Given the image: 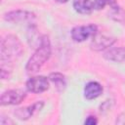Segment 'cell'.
<instances>
[{
  "instance_id": "cell-1",
  "label": "cell",
  "mask_w": 125,
  "mask_h": 125,
  "mask_svg": "<svg viewBox=\"0 0 125 125\" xmlns=\"http://www.w3.org/2000/svg\"><path fill=\"white\" fill-rule=\"evenodd\" d=\"M51 54H52V48H51L50 39L47 35H42L37 49L26 62L25 70L28 73L37 72L50 59Z\"/></svg>"
},
{
  "instance_id": "cell-2",
  "label": "cell",
  "mask_w": 125,
  "mask_h": 125,
  "mask_svg": "<svg viewBox=\"0 0 125 125\" xmlns=\"http://www.w3.org/2000/svg\"><path fill=\"white\" fill-rule=\"evenodd\" d=\"M23 53V47L20 39L13 35L8 34L1 39L0 43V60L1 62H12L21 57Z\"/></svg>"
},
{
  "instance_id": "cell-3",
  "label": "cell",
  "mask_w": 125,
  "mask_h": 125,
  "mask_svg": "<svg viewBox=\"0 0 125 125\" xmlns=\"http://www.w3.org/2000/svg\"><path fill=\"white\" fill-rule=\"evenodd\" d=\"M4 20L13 23H28L29 25H34L36 21V16L34 13L25 10H14L4 14Z\"/></svg>"
},
{
  "instance_id": "cell-4",
  "label": "cell",
  "mask_w": 125,
  "mask_h": 125,
  "mask_svg": "<svg viewBox=\"0 0 125 125\" xmlns=\"http://www.w3.org/2000/svg\"><path fill=\"white\" fill-rule=\"evenodd\" d=\"M98 33V27L95 24L78 25L71 29L70 35L75 42H83Z\"/></svg>"
},
{
  "instance_id": "cell-5",
  "label": "cell",
  "mask_w": 125,
  "mask_h": 125,
  "mask_svg": "<svg viewBox=\"0 0 125 125\" xmlns=\"http://www.w3.org/2000/svg\"><path fill=\"white\" fill-rule=\"evenodd\" d=\"M26 97V93L21 89H12L2 93L0 97L1 105H14L21 104Z\"/></svg>"
},
{
  "instance_id": "cell-6",
  "label": "cell",
  "mask_w": 125,
  "mask_h": 125,
  "mask_svg": "<svg viewBox=\"0 0 125 125\" xmlns=\"http://www.w3.org/2000/svg\"><path fill=\"white\" fill-rule=\"evenodd\" d=\"M26 90L34 94H40L49 89V78L42 75L32 76L25 83Z\"/></svg>"
},
{
  "instance_id": "cell-7",
  "label": "cell",
  "mask_w": 125,
  "mask_h": 125,
  "mask_svg": "<svg viewBox=\"0 0 125 125\" xmlns=\"http://www.w3.org/2000/svg\"><path fill=\"white\" fill-rule=\"evenodd\" d=\"M116 39L114 37L105 35V34H100L97 33L95 36L92 37L91 42V49L94 51H104L109 47H111L115 43Z\"/></svg>"
},
{
  "instance_id": "cell-8",
  "label": "cell",
  "mask_w": 125,
  "mask_h": 125,
  "mask_svg": "<svg viewBox=\"0 0 125 125\" xmlns=\"http://www.w3.org/2000/svg\"><path fill=\"white\" fill-rule=\"evenodd\" d=\"M44 106L43 101H38L35 102L34 104L24 106V107H20L15 110V115L18 119L20 120H28L30 117H32L36 112L40 111Z\"/></svg>"
},
{
  "instance_id": "cell-9",
  "label": "cell",
  "mask_w": 125,
  "mask_h": 125,
  "mask_svg": "<svg viewBox=\"0 0 125 125\" xmlns=\"http://www.w3.org/2000/svg\"><path fill=\"white\" fill-rule=\"evenodd\" d=\"M84 97L87 100H94L103 93V86L97 81H90L84 87Z\"/></svg>"
},
{
  "instance_id": "cell-10",
  "label": "cell",
  "mask_w": 125,
  "mask_h": 125,
  "mask_svg": "<svg viewBox=\"0 0 125 125\" xmlns=\"http://www.w3.org/2000/svg\"><path fill=\"white\" fill-rule=\"evenodd\" d=\"M108 17L117 22H124L125 21V11L117 4L115 0H112L109 4V12Z\"/></svg>"
},
{
  "instance_id": "cell-11",
  "label": "cell",
  "mask_w": 125,
  "mask_h": 125,
  "mask_svg": "<svg viewBox=\"0 0 125 125\" xmlns=\"http://www.w3.org/2000/svg\"><path fill=\"white\" fill-rule=\"evenodd\" d=\"M104 57L111 62H125V48L118 47V48H112L107 50Z\"/></svg>"
},
{
  "instance_id": "cell-12",
  "label": "cell",
  "mask_w": 125,
  "mask_h": 125,
  "mask_svg": "<svg viewBox=\"0 0 125 125\" xmlns=\"http://www.w3.org/2000/svg\"><path fill=\"white\" fill-rule=\"evenodd\" d=\"M72 5L74 10L82 15L90 14L94 10V4L92 0H73Z\"/></svg>"
},
{
  "instance_id": "cell-13",
  "label": "cell",
  "mask_w": 125,
  "mask_h": 125,
  "mask_svg": "<svg viewBox=\"0 0 125 125\" xmlns=\"http://www.w3.org/2000/svg\"><path fill=\"white\" fill-rule=\"evenodd\" d=\"M49 80L55 85L56 89L59 92H62L66 87V79L62 73L60 72H52L49 75Z\"/></svg>"
},
{
  "instance_id": "cell-14",
  "label": "cell",
  "mask_w": 125,
  "mask_h": 125,
  "mask_svg": "<svg viewBox=\"0 0 125 125\" xmlns=\"http://www.w3.org/2000/svg\"><path fill=\"white\" fill-rule=\"evenodd\" d=\"M11 72H12L11 62H1V66H0L1 79H9Z\"/></svg>"
},
{
  "instance_id": "cell-15",
  "label": "cell",
  "mask_w": 125,
  "mask_h": 125,
  "mask_svg": "<svg viewBox=\"0 0 125 125\" xmlns=\"http://www.w3.org/2000/svg\"><path fill=\"white\" fill-rule=\"evenodd\" d=\"M112 0H94L93 4H94V9L95 10H102L104 9L105 6H109V4L111 3Z\"/></svg>"
},
{
  "instance_id": "cell-16",
  "label": "cell",
  "mask_w": 125,
  "mask_h": 125,
  "mask_svg": "<svg viewBox=\"0 0 125 125\" xmlns=\"http://www.w3.org/2000/svg\"><path fill=\"white\" fill-rule=\"evenodd\" d=\"M97 123H98V119L95 116H92V115L88 116L85 119V121H84V124L85 125H96Z\"/></svg>"
},
{
  "instance_id": "cell-17",
  "label": "cell",
  "mask_w": 125,
  "mask_h": 125,
  "mask_svg": "<svg viewBox=\"0 0 125 125\" xmlns=\"http://www.w3.org/2000/svg\"><path fill=\"white\" fill-rule=\"evenodd\" d=\"M0 124L1 125H8V124H14V121L10 118H6L4 115H1L0 117Z\"/></svg>"
},
{
  "instance_id": "cell-18",
  "label": "cell",
  "mask_w": 125,
  "mask_h": 125,
  "mask_svg": "<svg viewBox=\"0 0 125 125\" xmlns=\"http://www.w3.org/2000/svg\"><path fill=\"white\" fill-rule=\"evenodd\" d=\"M55 1L58 2V3H62H62H66V2H68L69 0H55Z\"/></svg>"
}]
</instances>
